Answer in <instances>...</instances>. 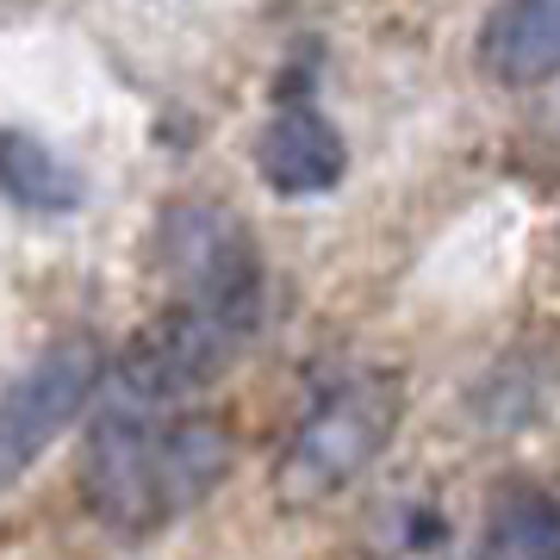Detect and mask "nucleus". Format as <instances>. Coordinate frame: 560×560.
<instances>
[{
  "label": "nucleus",
  "mask_w": 560,
  "mask_h": 560,
  "mask_svg": "<svg viewBox=\"0 0 560 560\" xmlns=\"http://www.w3.org/2000/svg\"><path fill=\"white\" fill-rule=\"evenodd\" d=\"M0 200H13L20 212H38V219H62V212H75L88 200V180L44 138L7 125L0 131Z\"/></svg>",
  "instance_id": "7"
},
{
  "label": "nucleus",
  "mask_w": 560,
  "mask_h": 560,
  "mask_svg": "<svg viewBox=\"0 0 560 560\" xmlns=\"http://www.w3.org/2000/svg\"><path fill=\"white\" fill-rule=\"evenodd\" d=\"M101 381H106V349L88 330L57 337L13 374V386L0 393V492H13L38 467L44 448L88 411Z\"/></svg>",
  "instance_id": "4"
},
{
  "label": "nucleus",
  "mask_w": 560,
  "mask_h": 560,
  "mask_svg": "<svg viewBox=\"0 0 560 560\" xmlns=\"http://www.w3.org/2000/svg\"><path fill=\"white\" fill-rule=\"evenodd\" d=\"M405 418V374L393 368H330L312 399H305L300 423L287 448L275 455V504L280 511H312L330 504L337 492L386 455V442L399 436Z\"/></svg>",
  "instance_id": "2"
},
{
  "label": "nucleus",
  "mask_w": 560,
  "mask_h": 560,
  "mask_svg": "<svg viewBox=\"0 0 560 560\" xmlns=\"http://www.w3.org/2000/svg\"><path fill=\"white\" fill-rule=\"evenodd\" d=\"M560 386V361H548L529 342V349H511L504 361L486 368V381L474 386V418L486 430H523V423L541 418V405L555 399Z\"/></svg>",
  "instance_id": "8"
},
{
  "label": "nucleus",
  "mask_w": 560,
  "mask_h": 560,
  "mask_svg": "<svg viewBox=\"0 0 560 560\" xmlns=\"http://www.w3.org/2000/svg\"><path fill=\"white\" fill-rule=\"evenodd\" d=\"M237 460L231 423L212 411H138L106 399L81 436L75 492L113 536H156L200 511Z\"/></svg>",
  "instance_id": "1"
},
{
  "label": "nucleus",
  "mask_w": 560,
  "mask_h": 560,
  "mask_svg": "<svg viewBox=\"0 0 560 560\" xmlns=\"http://www.w3.org/2000/svg\"><path fill=\"white\" fill-rule=\"evenodd\" d=\"M256 175L280 200H312V194H330L349 175V143L324 119V106L287 101L256 131Z\"/></svg>",
  "instance_id": "5"
},
{
  "label": "nucleus",
  "mask_w": 560,
  "mask_h": 560,
  "mask_svg": "<svg viewBox=\"0 0 560 560\" xmlns=\"http://www.w3.org/2000/svg\"><path fill=\"white\" fill-rule=\"evenodd\" d=\"M474 69L492 88H548L560 75V0H499L474 32Z\"/></svg>",
  "instance_id": "6"
},
{
  "label": "nucleus",
  "mask_w": 560,
  "mask_h": 560,
  "mask_svg": "<svg viewBox=\"0 0 560 560\" xmlns=\"http://www.w3.org/2000/svg\"><path fill=\"white\" fill-rule=\"evenodd\" d=\"M492 560H560V492L511 486L492 504Z\"/></svg>",
  "instance_id": "9"
},
{
  "label": "nucleus",
  "mask_w": 560,
  "mask_h": 560,
  "mask_svg": "<svg viewBox=\"0 0 560 560\" xmlns=\"http://www.w3.org/2000/svg\"><path fill=\"white\" fill-rule=\"evenodd\" d=\"M150 261L168 280L175 305H200L212 318H231L243 330H261L268 312V268L249 237V224L224 200H168L150 237Z\"/></svg>",
  "instance_id": "3"
}]
</instances>
